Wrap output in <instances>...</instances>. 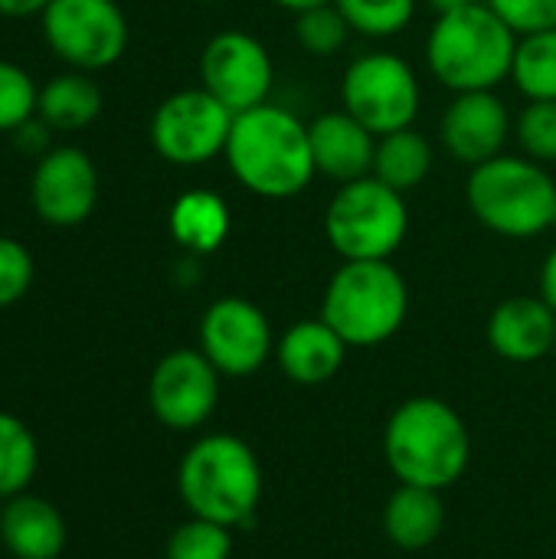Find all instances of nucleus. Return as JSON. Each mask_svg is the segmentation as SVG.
Masks as SVG:
<instances>
[{
  "label": "nucleus",
  "mask_w": 556,
  "mask_h": 559,
  "mask_svg": "<svg viewBox=\"0 0 556 559\" xmlns=\"http://www.w3.org/2000/svg\"><path fill=\"white\" fill-rule=\"evenodd\" d=\"M229 174L262 200H292L315 180L308 124L282 105H256L233 118L223 151Z\"/></svg>",
  "instance_id": "f257e3e1"
},
{
  "label": "nucleus",
  "mask_w": 556,
  "mask_h": 559,
  "mask_svg": "<svg viewBox=\"0 0 556 559\" xmlns=\"http://www.w3.org/2000/svg\"><path fill=\"white\" fill-rule=\"evenodd\" d=\"M383 455L400 485L446 491L469 468L472 436L446 400L413 396L393 409L383 432Z\"/></svg>",
  "instance_id": "f03ea898"
},
{
  "label": "nucleus",
  "mask_w": 556,
  "mask_h": 559,
  "mask_svg": "<svg viewBox=\"0 0 556 559\" xmlns=\"http://www.w3.org/2000/svg\"><path fill=\"white\" fill-rule=\"evenodd\" d=\"M518 33L485 3L439 13L426 36V62L452 92H488L511 79Z\"/></svg>",
  "instance_id": "7ed1b4c3"
},
{
  "label": "nucleus",
  "mask_w": 556,
  "mask_h": 559,
  "mask_svg": "<svg viewBox=\"0 0 556 559\" xmlns=\"http://www.w3.org/2000/svg\"><path fill=\"white\" fill-rule=\"evenodd\" d=\"M177 491L193 518L233 531L236 524H246L262 501V465L242 439L213 432L184 452Z\"/></svg>",
  "instance_id": "20e7f679"
},
{
  "label": "nucleus",
  "mask_w": 556,
  "mask_h": 559,
  "mask_svg": "<svg viewBox=\"0 0 556 559\" xmlns=\"http://www.w3.org/2000/svg\"><path fill=\"white\" fill-rule=\"evenodd\" d=\"M472 216L505 239H537L556 226V180L531 157L498 154L465 180Z\"/></svg>",
  "instance_id": "39448f33"
},
{
  "label": "nucleus",
  "mask_w": 556,
  "mask_h": 559,
  "mask_svg": "<svg viewBox=\"0 0 556 559\" xmlns=\"http://www.w3.org/2000/svg\"><path fill=\"white\" fill-rule=\"evenodd\" d=\"M410 314V288L390 259L341 262L321 301V318L347 347L387 344Z\"/></svg>",
  "instance_id": "423d86ee"
},
{
  "label": "nucleus",
  "mask_w": 556,
  "mask_h": 559,
  "mask_svg": "<svg viewBox=\"0 0 556 559\" xmlns=\"http://www.w3.org/2000/svg\"><path fill=\"white\" fill-rule=\"evenodd\" d=\"M410 233L406 193L383 180L360 177L341 183L324 210V236L344 262L390 259Z\"/></svg>",
  "instance_id": "0eeeda50"
},
{
  "label": "nucleus",
  "mask_w": 556,
  "mask_h": 559,
  "mask_svg": "<svg viewBox=\"0 0 556 559\" xmlns=\"http://www.w3.org/2000/svg\"><path fill=\"white\" fill-rule=\"evenodd\" d=\"M341 102L377 138L413 128L423 102L413 66L397 52H364L351 59L341 79Z\"/></svg>",
  "instance_id": "6e6552de"
},
{
  "label": "nucleus",
  "mask_w": 556,
  "mask_h": 559,
  "mask_svg": "<svg viewBox=\"0 0 556 559\" xmlns=\"http://www.w3.org/2000/svg\"><path fill=\"white\" fill-rule=\"evenodd\" d=\"M233 111L200 88L167 95L151 118V144L174 167H203L226 151Z\"/></svg>",
  "instance_id": "1a4fd4ad"
},
{
  "label": "nucleus",
  "mask_w": 556,
  "mask_h": 559,
  "mask_svg": "<svg viewBox=\"0 0 556 559\" xmlns=\"http://www.w3.org/2000/svg\"><path fill=\"white\" fill-rule=\"evenodd\" d=\"M43 36L75 72H98L125 56L128 20L115 0H52L43 10Z\"/></svg>",
  "instance_id": "9d476101"
},
{
  "label": "nucleus",
  "mask_w": 556,
  "mask_h": 559,
  "mask_svg": "<svg viewBox=\"0 0 556 559\" xmlns=\"http://www.w3.org/2000/svg\"><path fill=\"white\" fill-rule=\"evenodd\" d=\"M200 85L216 95L233 115L269 102L275 85V66L269 49L242 29H223L210 36L200 52Z\"/></svg>",
  "instance_id": "9b49d317"
},
{
  "label": "nucleus",
  "mask_w": 556,
  "mask_h": 559,
  "mask_svg": "<svg viewBox=\"0 0 556 559\" xmlns=\"http://www.w3.org/2000/svg\"><path fill=\"white\" fill-rule=\"evenodd\" d=\"M220 370L203 350H170L147 380V403L161 426L174 432L200 429L220 403Z\"/></svg>",
  "instance_id": "f8f14e48"
},
{
  "label": "nucleus",
  "mask_w": 556,
  "mask_h": 559,
  "mask_svg": "<svg viewBox=\"0 0 556 559\" xmlns=\"http://www.w3.org/2000/svg\"><path fill=\"white\" fill-rule=\"evenodd\" d=\"M200 350L223 377H252L275 354L272 324L249 298H220L200 318Z\"/></svg>",
  "instance_id": "ddd939ff"
},
{
  "label": "nucleus",
  "mask_w": 556,
  "mask_h": 559,
  "mask_svg": "<svg viewBox=\"0 0 556 559\" xmlns=\"http://www.w3.org/2000/svg\"><path fill=\"white\" fill-rule=\"evenodd\" d=\"M29 200L49 226H79L98 203V170L82 147H56L39 157Z\"/></svg>",
  "instance_id": "4468645a"
},
{
  "label": "nucleus",
  "mask_w": 556,
  "mask_h": 559,
  "mask_svg": "<svg viewBox=\"0 0 556 559\" xmlns=\"http://www.w3.org/2000/svg\"><path fill=\"white\" fill-rule=\"evenodd\" d=\"M439 134L446 151L465 164L478 167L498 154H505L508 138L514 134V121L508 115V105L488 92H456L452 105L442 111Z\"/></svg>",
  "instance_id": "2eb2a0df"
},
{
  "label": "nucleus",
  "mask_w": 556,
  "mask_h": 559,
  "mask_svg": "<svg viewBox=\"0 0 556 559\" xmlns=\"http://www.w3.org/2000/svg\"><path fill=\"white\" fill-rule=\"evenodd\" d=\"M311 134V157L315 170L328 180L351 183L374 174L377 157V134L364 128L351 111H324L308 124Z\"/></svg>",
  "instance_id": "dca6fc26"
},
{
  "label": "nucleus",
  "mask_w": 556,
  "mask_h": 559,
  "mask_svg": "<svg viewBox=\"0 0 556 559\" xmlns=\"http://www.w3.org/2000/svg\"><path fill=\"white\" fill-rule=\"evenodd\" d=\"M556 311L537 295H514L488 318V347L511 364H537L554 354Z\"/></svg>",
  "instance_id": "f3484780"
},
{
  "label": "nucleus",
  "mask_w": 556,
  "mask_h": 559,
  "mask_svg": "<svg viewBox=\"0 0 556 559\" xmlns=\"http://www.w3.org/2000/svg\"><path fill=\"white\" fill-rule=\"evenodd\" d=\"M344 357L347 344L324 318L298 321L275 341V360L298 386H321L334 380L344 367Z\"/></svg>",
  "instance_id": "a211bd4d"
},
{
  "label": "nucleus",
  "mask_w": 556,
  "mask_h": 559,
  "mask_svg": "<svg viewBox=\"0 0 556 559\" xmlns=\"http://www.w3.org/2000/svg\"><path fill=\"white\" fill-rule=\"evenodd\" d=\"M66 540V518L52 501L23 491L0 508V544L13 559H59Z\"/></svg>",
  "instance_id": "6ab92c4d"
},
{
  "label": "nucleus",
  "mask_w": 556,
  "mask_h": 559,
  "mask_svg": "<svg viewBox=\"0 0 556 559\" xmlns=\"http://www.w3.org/2000/svg\"><path fill=\"white\" fill-rule=\"evenodd\" d=\"M383 531L400 550H426L446 531L442 491L400 485L383 508Z\"/></svg>",
  "instance_id": "aec40b11"
},
{
  "label": "nucleus",
  "mask_w": 556,
  "mask_h": 559,
  "mask_svg": "<svg viewBox=\"0 0 556 559\" xmlns=\"http://www.w3.org/2000/svg\"><path fill=\"white\" fill-rule=\"evenodd\" d=\"M167 226H170V236L180 249H187L193 255H210L229 239L233 216H229V206L220 193L187 190L174 200Z\"/></svg>",
  "instance_id": "412c9836"
},
{
  "label": "nucleus",
  "mask_w": 556,
  "mask_h": 559,
  "mask_svg": "<svg viewBox=\"0 0 556 559\" xmlns=\"http://www.w3.org/2000/svg\"><path fill=\"white\" fill-rule=\"evenodd\" d=\"M36 115L56 131H82L102 115V88L85 72H66L39 88Z\"/></svg>",
  "instance_id": "4be33fe9"
},
{
  "label": "nucleus",
  "mask_w": 556,
  "mask_h": 559,
  "mask_svg": "<svg viewBox=\"0 0 556 559\" xmlns=\"http://www.w3.org/2000/svg\"><path fill=\"white\" fill-rule=\"evenodd\" d=\"M433 144L416 128H400L383 138H377V157H374V177L387 187L410 193L416 190L429 170H433Z\"/></svg>",
  "instance_id": "5701e85b"
},
{
  "label": "nucleus",
  "mask_w": 556,
  "mask_h": 559,
  "mask_svg": "<svg viewBox=\"0 0 556 559\" xmlns=\"http://www.w3.org/2000/svg\"><path fill=\"white\" fill-rule=\"evenodd\" d=\"M511 82L528 102H556V29L518 36Z\"/></svg>",
  "instance_id": "b1692460"
},
{
  "label": "nucleus",
  "mask_w": 556,
  "mask_h": 559,
  "mask_svg": "<svg viewBox=\"0 0 556 559\" xmlns=\"http://www.w3.org/2000/svg\"><path fill=\"white\" fill-rule=\"evenodd\" d=\"M39 468L36 436L23 419L0 409V498H16L29 488Z\"/></svg>",
  "instance_id": "393cba45"
},
{
  "label": "nucleus",
  "mask_w": 556,
  "mask_h": 559,
  "mask_svg": "<svg viewBox=\"0 0 556 559\" xmlns=\"http://www.w3.org/2000/svg\"><path fill=\"white\" fill-rule=\"evenodd\" d=\"M347 26L370 39L403 33L416 16V0H334Z\"/></svg>",
  "instance_id": "a878e982"
},
{
  "label": "nucleus",
  "mask_w": 556,
  "mask_h": 559,
  "mask_svg": "<svg viewBox=\"0 0 556 559\" xmlns=\"http://www.w3.org/2000/svg\"><path fill=\"white\" fill-rule=\"evenodd\" d=\"M351 33L354 29L347 26L338 3H324V7H311L305 13H295V39L308 56H318V59L338 56L347 46Z\"/></svg>",
  "instance_id": "bb28decb"
},
{
  "label": "nucleus",
  "mask_w": 556,
  "mask_h": 559,
  "mask_svg": "<svg viewBox=\"0 0 556 559\" xmlns=\"http://www.w3.org/2000/svg\"><path fill=\"white\" fill-rule=\"evenodd\" d=\"M233 557V537L229 527L190 518L167 537V559H229Z\"/></svg>",
  "instance_id": "cd10ccee"
},
{
  "label": "nucleus",
  "mask_w": 556,
  "mask_h": 559,
  "mask_svg": "<svg viewBox=\"0 0 556 559\" xmlns=\"http://www.w3.org/2000/svg\"><path fill=\"white\" fill-rule=\"evenodd\" d=\"M521 151L537 164H556V102H528L514 118Z\"/></svg>",
  "instance_id": "c85d7f7f"
},
{
  "label": "nucleus",
  "mask_w": 556,
  "mask_h": 559,
  "mask_svg": "<svg viewBox=\"0 0 556 559\" xmlns=\"http://www.w3.org/2000/svg\"><path fill=\"white\" fill-rule=\"evenodd\" d=\"M39 102V88L26 69L0 59V131H20Z\"/></svg>",
  "instance_id": "c756f323"
},
{
  "label": "nucleus",
  "mask_w": 556,
  "mask_h": 559,
  "mask_svg": "<svg viewBox=\"0 0 556 559\" xmlns=\"http://www.w3.org/2000/svg\"><path fill=\"white\" fill-rule=\"evenodd\" d=\"M33 255L23 242L0 236V308L16 305L33 285Z\"/></svg>",
  "instance_id": "7c9ffc66"
},
{
  "label": "nucleus",
  "mask_w": 556,
  "mask_h": 559,
  "mask_svg": "<svg viewBox=\"0 0 556 559\" xmlns=\"http://www.w3.org/2000/svg\"><path fill=\"white\" fill-rule=\"evenodd\" d=\"M518 36L556 29V0H485Z\"/></svg>",
  "instance_id": "2f4dec72"
},
{
  "label": "nucleus",
  "mask_w": 556,
  "mask_h": 559,
  "mask_svg": "<svg viewBox=\"0 0 556 559\" xmlns=\"http://www.w3.org/2000/svg\"><path fill=\"white\" fill-rule=\"evenodd\" d=\"M541 298L556 311V246L547 252L544 269H541Z\"/></svg>",
  "instance_id": "473e14b6"
},
{
  "label": "nucleus",
  "mask_w": 556,
  "mask_h": 559,
  "mask_svg": "<svg viewBox=\"0 0 556 559\" xmlns=\"http://www.w3.org/2000/svg\"><path fill=\"white\" fill-rule=\"evenodd\" d=\"M52 0H0V13L3 16H33L43 13Z\"/></svg>",
  "instance_id": "72a5a7b5"
},
{
  "label": "nucleus",
  "mask_w": 556,
  "mask_h": 559,
  "mask_svg": "<svg viewBox=\"0 0 556 559\" xmlns=\"http://www.w3.org/2000/svg\"><path fill=\"white\" fill-rule=\"evenodd\" d=\"M275 7L288 10V13H305L311 7H324V3H334V0H272Z\"/></svg>",
  "instance_id": "f704fd0d"
},
{
  "label": "nucleus",
  "mask_w": 556,
  "mask_h": 559,
  "mask_svg": "<svg viewBox=\"0 0 556 559\" xmlns=\"http://www.w3.org/2000/svg\"><path fill=\"white\" fill-rule=\"evenodd\" d=\"M469 3H475V0H429V7L436 10V16H439V13H452V10H462V7H469Z\"/></svg>",
  "instance_id": "c9c22d12"
},
{
  "label": "nucleus",
  "mask_w": 556,
  "mask_h": 559,
  "mask_svg": "<svg viewBox=\"0 0 556 559\" xmlns=\"http://www.w3.org/2000/svg\"><path fill=\"white\" fill-rule=\"evenodd\" d=\"M193 3H220V0H193Z\"/></svg>",
  "instance_id": "e433bc0d"
},
{
  "label": "nucleus",
  "mask_w": 556,
  "mask_h": 559,
  "mask_svg": "<svg viewBox=\"0 0 556 559\" xmlns=\"http://www.w3.org/2000/svg\"><path fill=\"white\" fill-rule=\"evenodd\" d=\"M554 354H556V341H554Z\"/></svg>",
  "instance_id": "4c0bfd02"
}]
</instances>
